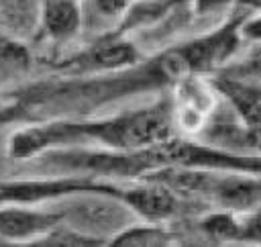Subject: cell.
I'll return each instance as SVG.
<instances>
[{
  "instance_id": "1",
  "label": "cell",
  "mask_w": 261,
  "mask_h": 247,
  "mask_svg": "<svg viewBox=\"0 0 261 247\" xmlns=\"http://www.w3.org/2000/svg\"><path fill=\"white\" fill-rule=\"evenodd\" d=\"M175 135L171 118V100H159L151 106L124 110L106 118L88 120H49L16 131L8 141V155L27 159L47 149L94 141L104 149L135 151L167 141Z\"/></svg>"
},
{
  "instance_id": "2",
  "label": "cell",
  "mask_w": 261,
  "mask_h": 247,
  "mask_svg": "<svg viewBox=\"0 0 261 247\" xmlns=\"http://www.w3.org/2000/svg\"><path fill=\"white\" fill-rule=\"evenodd\" d=\"M247 12H234L230 18H226L222 24H218L214 31H208L200 37H194L186 43H179L177 49L188 61L192 73L206 76L216 73L220 67L237 53L243 37H241V24L245 20Z\"/></svg>"
},
{
  "instance_id": "3",
  "label": "cell",
  "mask_w": 261,
  "mask_h": 247,
  "mask_svg": "<svg viewBox=\"0 0 261 247\" xmlns=\"http://www.w3.org/2000/svg\"><path fill=\"white\" fill-rule=\"evenodd\" d=\"M216 108V90L204 76H188L173 84L171 118L181 137H196L208 125Z\"/></svg>"
},
{
  "instance_id": "4",
  "label": "cell",
  "mask_w": 261,
  "mask_h": 247,
  "mask_svg": "<svg viewBox=\"0 0 261 247\" xmlns=\"http://www.w3.org/2000/svg\"><path fill=\"white\" fill-rule=\"evenodd\" d=\"M141 59L135 43L124 37H100L86 51L69 57L61 63L63 69L71 71H122L137 65Z\"/></svg>"
},
{
  "instance_id": "5",
  "label": "cell",
  "mask_w": 261,
  "mask_h": 247,
  "mask_svg": "<svg viewBox=\"0 0 261 247\" xmlns=\"http://www.w3.org/2000/svg\"><path fill=\"white\" fill-rule=\"evenodd\" d=\"M116 200L133 210L139 218L149 223H163L177 212L175 192L159 180H149L147 184L135 186H120Z\"/></svg>"
},
{
  "instance_id": "6",
  "label": "cell",
  "mask_w": 261,
  "mask_h": 247,
  "mask_svg": "<svg viewBox=\"0 0 261 247\" xmlns=\"http://www.w3.org/2000/svg\"><path fill=\"white\" fill-rule=\"evenodd\" d=\"M63 218V212H47L12 202V206H0V237L10 245H29L33 237L45 235Z\"/></svg>"
},
{
  "instance_id": "7",
  "label": "cell",
  "mask_w": 261,
  "mask_h": 247,
  "mask_svg": "<svg viewBox=\"0 0 261 247\" xmlns=\"http://www.w3.org/2000/svg\"><path fill=\"white\" fill-rule=\"evenodd\" d=\"M216 94L224 96L243 125L261 122V84L249 78H239L226 71H216L210 78Z\"/></svg>"
},
{
  "instance_id": "8",
  "label": "cell",
  "mask_w": 261,
  "mask_h": 247,
  "mask_svg": "<svg viewBox=\"0 0 261 247\" xmlns=\"http://www.w3.org/2000/svg\"><path fill=\"white\" fill-rule=\"evenodd\" d=\"M190 0H133L126 12L120 16L114 29H110L104 37H126L133 31L151 27L165 18L171 10L186 6Z\"/></svg>"
},
{
  "instance_id": "9",
  "label": "cell",
  "mask_w": 261,
  "mask_h": 247,
  "mask_svg": "<svg viewBox=\"0 0 261 247\" xmlns=\"http://www.w3.org/2000/svg\"><path fill=\"white\" fill-rule=\"evenodd\" d=\"M45 37L55 43L71 39L82 29V10L75 0H45L41 14Z\"/></svg>"
},
{
  "instance_id": "10",
  "label": "cell",
  "mask_w": 261,
  "mask_h": 247,
  "mask_svg": "<svg viewBox=\"0 0 261 247\" xmlns=\"http://www.w3.org/2000/svg\"><path fill=\"white\" fill-rule=\"evenodd\" d=\"M175 235L163 227V223H141L124 227L122 231L114 233L112 239H108V245L114 247H163L175 243Z\"/></svg>"
},
{
  "instance_id": "11",
  "label": "cell",
  "mask_w": 261,
  "mask_h": 247,
  "mask_svg": "<svg viewBox=\"0 0 261 247\" xmlns=\"http://www.w3.org/2000/svg\"><path fill=\"white\" fill-rule=\"evenodd\" d=\"M198 227L214 243H241L243 241V214L228 210V208H218V210H212L200 216Z\"/></svg>"
},
{
  "instance_id": "12",
  "label": "cell",
  "mask_w": 261,
  "mask_h": 247,
  "mask_svg": "<svg viewBox=\"0 0 261 247\" xmlns=\"http://www.w3.org/2000/svg\"><path fill=\"white\" fill-rule=\"evenodd\" d=\"M31 245L35 247H49V245L51 247H98V245H108V241L104 237L82 233L71 227H61L59 223L39 239H33Z\"/></svg>"
},
{
  "instance_id": "13",
  "label": "cell",
  "mask_w": 261,
  "mask_h": 247,
  "mask_svg": "<svg viewBox=\"0 0 261 247\" xmlns=\"http://www.w3.org/2000/svg\"><path fill=\"white\" fill-rule=\"evenodd\" d=\"M29 65V51L6 37H0V69H22Z\"/></svg>"
},
{
  "instance_id": "14",
  "label": "cell",
  "mask_w": 261,
  "mask_h": 247,
  "mask_svg": "<svg viewBox=\"0 0 261 247\" xmlns=\"http://www.w3.org/2000/svg\"><path fill=\"white\" fill-rule=\"evenodd\" d=\"M133 0H88L94 14H98L104 20H120V16L126 12L128 4Z\"/></svg>"
},
{
  "instance_id": "15",
  "label": "cell",
  "mask_w": 261,
  "mask_h": 247,
  "mask_svg": "<svg viewBox=\"0 0 261 247\" xmlns=\"http://www.w3.org/2000/svg\"><path fill=\"white\" fill-rule=\"evenodd\" d=\"M241 243L261 245V206L251 212H243V241Z\"/></svg>"
},
{
  "instance_id": "16",
  "label": "cell",
  "mask_w": 261,
  "mask_h": 247,
  "mask_svg": "<svg viewBox=\"0 0 261 247\" xmlns=\"http://www.w3.org/2000/svg\"><path fill=\"white\" fill-rule=\"evenodd\" d=\"M226 73H232V76H239V78H249V80H255L261 84V55L249 59L247 63H241V65H234V67H226L222 69Z\"/></svg>"
},
{
  "instance_id": "17",
  "label": "cell",
  "mask_w": 261,
  "mask_h": 247,
  "mask_svg": "<svg viewBox=\"0 0 261 247\" xmlns=\"http://www.w3.org/2000/svg\"><path fill=\"white\" fill-rule=\"evenodd\" d=\"M241 37L261 43V14H247L241 24Z\"/></svg>"
},
{
  "instance_id": "18",
  "label": "cell",
  "mask_w": 261,
  "mask_h": 247,
  "mask_svg": "<svg viewBox=\"0 0 261 247\" xmlns=\"http://www.w3.org/2000/svg\"><path fill=\"white\" fill-rule=\"evenodd\" d=\"M190 2H194V10L198 12V14H204V12H208V10H212V8H220V6H226L228 2H232V0H190Z\"/></svg>"
},
{
  "instance_id": "19",
  "label": "cell",
  "mask_w": 261,
  "mask_h": 247,
  "mask_svg": "<svg viewBox=\"0 0 261 247\" xmlns=\"http://www.w3.org/2000/svg\"><path fill=\"white\" fill-rule=\"evenodd\" d=\"M237 4L241 8H249V10H255L261 14V0H237Z\"/></svg>"
},
{
  "instance_id": "20",
  "label": "cell",
  "mask_w": 261,
  "mask_h": 247,
  "mask_svg": "<svg viewBox=\"0 0 261 247\" xmlns=\"http://www.w3.org/2000/svg\"><path fill=\"white\" fill-rule=\"evenodd\" d=\"M0 202H2V200H0Z\"/></svg>"
}]
</instances>
